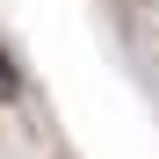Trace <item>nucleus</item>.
<instances>
[{
    "label": "nucleus",
    "instance_id": "nucleus-1",
    "mask_svg": "<svg viewBox=\"0 0 159 159\" xmlns=\"http://www.w3.org/2000/svg\"><path fill=\"white\" fill-rule=\"evenodd\" d=\"M22 101V65H15V51L0 43V109H15Z\"/></svg>",
    "mask_w": 159,
    "mask_h": 159
}]
</instances>
